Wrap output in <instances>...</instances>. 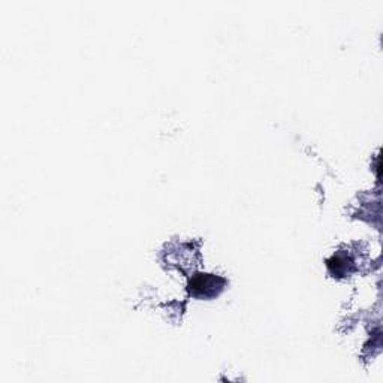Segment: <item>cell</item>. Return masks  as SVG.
<instances>
[{"instance_id":"7a4b0ae2","label":"cell","mask_w":383,"mask_h":383,"mask_svg":"<svg viewBox=\"0 0 383 383\" xmlns=\"http://www.w3.org/2000/svg\"><path fill=\"white\" fill-rule=\"evenodd\" d=\"M326 265H328L330 273L334 277H344L352 273L354 269V259L349 256L347 253H337L331 259L326 261Z\"/></svg>"},{"instance_id":"6da1fadb","label":"cell","mask_w":383,"mask_h":383,"mask_svg":"<svg viewBox=\"0 0 383 383\" xmlns=\"http://www.w3.org/2000/svg\"><path fill=\"white\" fill-rule=\"evenodd\" d=\"M224 278L214 274H195L189 281V292L196 298L217 297L224 288Z\"/></svg>"}]
</instances>
